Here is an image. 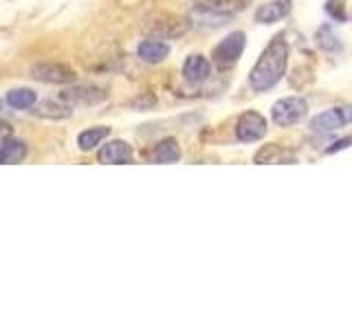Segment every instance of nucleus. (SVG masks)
I'll list each match as a JSON object with an SVG mask.
<instances>
[{
    "label": "nucleus",
    "mask_w": 352,
    "mask_h": 330,
    "mask_svg": "<svg viewBox=\"0 0 352 330\" xmlns=\"http://www.w3.org/2000/svg\"><path fill=\"white\" fill-rule=\"evenodd\" d=\"M286 66H289V42L278 33L260 53L258 62L253 64L249 73V88L253 93H267L275 84L282 82L286 75Z\"/></svg>",
    "instance_id": "nucleus-1"
},
{
    "label": "nucleus",
    "mask_w": 352,
    "mask_h": 330,
    "mask_svg": "<svg viewBox=\"0 0 352 330\" xmlns=\"http://www.w3.org/2000/svg\"><path fill=\"white\" fill-rule=\"evenodd\" d=\"M245 44H247L245 33H242V31H231L229 36H225L214 47L212 62L218 66V69H231V66H236L238 60L242 58Z\"/></svg>",
    "instance_id": "nucleus-2"
},
{
    "label": "nucleus",
    "mask_w": 352,
    "mask_h": 330,
    "mask_svg": "<svg viewBox=\"0 0 352 330\" xmlns=\"http://www.w3.org/2000/svg\"><path fill=\"white\" fill-rule=\"evenodd\" d=\"M308 115V104L304 97H282L271 106V119L275 126H295Z\"/></svg>",
    "instance_id": "nucleus-3"
},
{
    "label": "nucleus",
    "mask_w": 352,
    "mask_h": 330,
    "mask_svg": "<svg viewBox=\"0 0 352 330\" xmlns=\"http://www.w3.org/2000/svg\"><path fill=\"white\" fill-rule=\"evenodd\" d=\"M190 29V22L181 16H172V14H159L148 20L146 33H150L152 38H161V40H174L181 38Z\"/></svg>",
    "instance_id": "nucleus-4"
},
{
    "label": "nucleus",
    "mask_w": 352,
    "mask_h": 330,
    "mask_svg": "<svg viewBox=\"0 0 352 330\" xmlns=\"http://www.w3.org/2000/svg\"><path fill=\"white\" fill-rule=\"evenodd\" d=\"M346 124H352V106H335L313 117L308 128L313 135H328V132H335Z\"/></svg>",
    "instance_id": "nucleus-5"
},
{
    "label": "nucleus",
    "mask_w": 352,
    "mask_h": 330,
    "mask_svg": "<svg viewBox=\"0 0 352 330\" xmlns=\"http://www.w3.org/2000/svg\"><path fill=\"white\" fill-rule=\"evenodd\" d=\"M236 139L242 143H253V141H260L264 135H267L269 124L264 115L256 113V110H247L236 119Z\"/></svg>",
    "instance_id": "nucleus-6"
},
{
    "label": "nucleus",
    "mask_w": 352,
    "mask_h": 330,
    "mask_svg": "<svg viewBox=\"0 0 352 330\" xmlns=\"http://www.w3.org/2000/svg\"><path fill=\"white\" fill-rule=\"evenodd\" d=\"M31 77L42 84H73L77 80V73L71 66L60 64V62H40L31 66Z\"/></svg>",
    "instance_id": "nucleus-7"
},
{
    "label": "nucleus",
    "mask_w": 352,
    "mask_h": 330,
    "mask_svg": "<svg viewBox=\"0 0 352 330\" xmlns=\"http://www.w3.org/2000/svg\"><path fill=\"white\" fill-rule=\"evenodd\" d=\"M194 14L205 16V18H218L225 20L229 16L240 14L247 7V0H192Z\"/></svg>",
    "instance_id": "nucleus-8"
},
{
    "label": "nucleus",
    "mask_w": 352,
    "mask_h": 330,
    "mask_svg": "<svg viewBox=\"0 0 352 330\" xmlns=\"http://www.w3.org/2000/svg\"><path fill=\"white\" fill-rule=\"evenodd\" d=\"M60 99L69 104H82V106H95L108 99L106 88L97 84H71L60 93Z\"/></svg>",
    "instance_id": "nucleus-9"
},
{
    "label": "nucleus",
    "mask_w": 352,
    "mask_h": 330,
    "mask_svg": "<svg viewBox=\"0 0 352 330\" xmlns=\"http://www.w3.org/2000/svg\"><path fill=\"white\" fill-rule=\"evenodd\" d=\"M132 146L124 139H113L106 141V146L99 148L97 152V161L104 165H126L132 161Z\"/></svg>",
    "instance_id": "nucleus-10"
},
{
    "label": "nucleus",
    "mask_w": 352,
    "mask_h": 330,
    "mask_svg": "<svg viewBox=\"0 0 352 330\" xmlns=\"http://www.w3.org/2000/svg\"><path fill=\"white\" fill-rule=\"evenodd\" d=\"M146 159H148V163H161V165L176 163V161L181 159V146H179V141L172 139V137H165V139L157 141L146 152Z\"/></svg>",
    "instance_id": "nucleus-11"
},
{
    "label": "nucleus",
    "mask_w": 352,
    "mask_h": 330,
    "mask_svg": "<svg viewBox=\"0 0 352 330\" xmlns=\"http://www.w3.org/2000/svg\"><path fill=\"white\" fill-rule=\"evenodd\" d=\"M293 9V0H269L258 7L256 11V22L260 25H273V22H280L291 14Z\"/></svg>",
    "instance_id": "nucleus-12"
},
{
    "label": "nucleus",
    "mask_w": 352,
    "mask_h": 330,
    "mask_svg": "<svg viewBox=\"0 0 352 330\" xmlns=\"http://www.w3.org/2000/svg\"><path fill=\"white\" fill-rule=\"evenodd\" d=\"M183 77L187 82L192 84H201L205 80H209V75H212V62H209L205 55H190L185 62H183V69H181Z\"/></svg>",
    "instance_id": "nucleus-13"
},
{
    "label": "nucleus",
    "mask_w": 352,
    "mask_h": 330,
    "mask_svg": "<svg viewBox=\"0 0 352 330\" xmlns=\"http://www.w3.org/2000/svg\"><path fill=\"white\" fill-rule=\"evenodd\" d=\"M137 55L146 64H159L170 55V44L161 38H148L137 47Z\"/></svg>",
    "instance_id": "nucleus-14"
},
{
    "label": "nucleus",
    "mask_w": 352,
    "mask_h": 330,
    "mask_svg": "<svg viewBox=\"0 0 352 330\" xmlns=\"http://www.w3.org/2000/svg\"><path fill=\"white\" fill-rule=\"evenodd\" d=\"M64 102V99H62ZM62 102H53V99H44V102H38L36 106L31 108V113L36 117H42V119H66L73 115V110L69 104H62Z\"/></svg>",
    "instance_id": "nucleus-15"
},
{
    "label": "nucleus",
    "mask_w": 352,
    "mask_h": 330,
    "mask_svg": "<svg viewBox=\"0 0 352 330\" xmlns=\"http://www.w3.org/2000/svg\"><path fill=\"white\" fill-rule=\"evenodd\" d=\"M5 102H7V106L16 108V110H27V108H33L38 104V95H36L33 88L18 86V88H11V91H7Z\"/></svg>",
    "instance_id": "nucleus-16"
},
{
    "label": "nucleus",
    "mask_w": 352,
    "mask_h": 330,
    "mask_svg": "<svg viewBox=\"0 0 352 330\" xmlns=\"http://www.w3.org/2000/svg\"><path fill=\"white\" fill-rule=\"evenodd\" d=\"M0 157H3L5 165H14V163L25 161V157H27V143L16 139V137L3 135V150H0Z\"/></svg>",
    "instance_id": "nucleus-17"
},
{
    "label": "nucleus",
    "mask_w": 352,
    "mask_h": 330,
    "mask_svg": "<svg viewBox=\"0 0 352 330\" xmlns=\"http://www.w3.org/2000/svg\"><path fill=\"white\" fill-rule=\"evenodd\" d=\"M110 135V128L108 126H93V128H86L77 135V146H80L82 152H91L97 146H102L106 141V137Z\"/></svg>",
    "instance_id": "nucleus-18"
},
{
    "label": "nucleus",
    "mask_w": 352,
    "mask_h": 330,
    "mask_svg": "<svg viewBox=\"0 0 352 330\" xmlns=\"http://www.w3.org/2000/svg\"><path fill=\"white\" fill-rule=\"evenodd\" d=\"M284 161H289L293 163V157L291 154H286L284 148H280L278 143H267V146H262L258 152H256V157H253V163H284Z\"/></svg>",
    "instance_id": "nucleus-19"
},
{
    "label": "nucleus",
    "mask_w": 352,
    "mask_h": 330,
    "mask_svg": "<svg viewBox=\"0 0 352 330\" xmlns=\"http://www.w3.org/2000/svg\"><path fill=\"white\" fill-rule=\"evenodd\" d=\"M315 42H317V47L322 49V51H328V53H335L341 49V42H339V36L333 31V27L330 25H324V27H319L317 33H315Z\"/></svg>",
    "instance_id": "nucleus-20"
},
{
    "label": "nucleus",
    "mask_w": 352,
    "mask_h": 330,
    "mask_svg": "<svg viewBox=\"0 0 352 330\" xmlns=\"http://www.w3.org/2000/svg\"><path fill=\"white\" fill-rule=\"evenodd\" d=\"M326 14L337 22H346L348 20V0H326Z\"/></svg>",
    "instance_id": "nucleus-21"
},
{
    "label": "nucleus",
    "mask_w": 352,
    "mask_h": 330,
    "mask_svg": "<svg viewBox=\"0 0 352 330\" xmlns=\"http://www.w3.org/2000/svg\"><path fill=\"white\" fill-rule=\"evenodd\" d=\"M348 146H352V137H344V139L335 141L333 146H330V148L326 150V154H335V152H341V150H346Z\"/></svg>",
    "instance_id": "nucleus-22"
}]
</instances>
